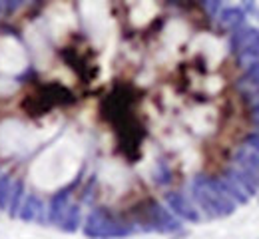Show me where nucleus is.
I'll use <instances>...</instances> for the list:
<instances>
[{
  "label": "nucleus",
  "instance_id": "nucleus-19",
  "mask_svg": "<svg viewBox=\"0 0 259 239\" xmlns=\"http://www.w3.org/2000/svg\"><path fill=\"white\" fill-rule=\"evenodd\" d=\"M251 118H253V124L259 122V100L253 104V108H251Z\"/></svg>",
  "mask_w": 259,
  "mask_h": 239
},
{
  "label": "nucleus",
  "instance_id": "nucleus-4",
  "mask_svg": "<svg viewBox=\"0 0 259 239\" xmlns=\"http://www.w3.org/2000/svg\"><path fill=\"white\" fill-rule=\"evenodd\" d=\"M229 50L239 60H251V62H255L259 58V30L251 28V26H243V28L231 32Z\"/></svg>",
  "mask_w": 259,
  "mask_h": 239
},
{
  "label": "nucleus",
  "instance_id": "nucleus-20",
  "mask_svg": "<svg viewBox=\"0 0 259 239\" xmlns=\"http://www.w3.org/2000/svg\"><path fill=\"white\" fill-rule=\"evenodd\" d=\"M245 10L253 12V10H255V4H251V2H245ZM245 10H243V12H245Z\"/></svg>",
  "mask_w": 259,
  "mask_h": 239
},
{
  "label": "nucleus",
  "instance_id": "nucleus-8",
  "mask_svg": "<svg viewBox=\"0 0 259 239\" xmlns=\"http://www.w3.org/2000/svg\"><path fill=\"white\" fill-rule=\"evenodd\" d=\"M235 168L247 171L255 181L259 183V154H255L249 148H239L235 152Z\"/></svg>",
  "mask_w": 259,
  "mask_h": 239
},
{
  "label": "nucleus",
  "instance_id": "nucleus-16",
  "mask_svg": "<svg viewBox=\"0 0 259 239\" xmlns=\"http://www.w3.org/2000/svg\"><path fill=\"white\" fill-rule=\"evenodd\" d=\"M241 82H247V84H251L253 88H259V58L247 66V72H245V76H243Z\"/></svg>",
  "mask_w": 259,
  "mask_h": 239
},
{
  "label": "nucleus",
  "instance_id": "nucleus-13",
  "mask_svg": "<svg viewBox=\"0 0 259 239\" xmlns=\"http://www.w3.org/2000/svg\"><path fill=\"white\" fill-rule=\"evenodd\" d=\"M24 181L22 179H14L12 181V189H10V200H8V215L10 217H18V209L22 205V200H24Z\"/></svg>",
  "mask_w": 259,
  "mask_h": 239
},
{
  "label": "nucleus",
  "instance_id": "nucleus-9",
  "mask_svg": "<svg viewBox=\"0 0 259 239\" xmlns=\"http://www.w3.org/2000/svg\"><path fill=\"white\" fill-rule=\"evenodd\" d=\"M218 22H220V26L224 30L235 32V30L243 28V24H245V12H243V8H237V6L222 8L220 14H218Z\"/></svg>",
  "mask_w": 259,
  "mask_h": 239
},
{
  "label": "nucleus",
  "instance_id": "nucleus-14",
  "mask_svg": "<svg viewBox=\"0 0 259 239\" xmlns=\"http://www.w3.org/2000/svg\"><path fill=\"white\" fill-rule=\"evenodd\" d=\"M12 181H14V179H12L8 173H0V211H6V209H8Z\"/></svg>",
  "mask_w": 259,
  "mask_h": 239
},
{
  "label": "nucleus",
  "instance_id": "nucleus-1",
  "mask_svg": "<svg viewBox=\"0 0 259 239\" xmlns=\"http://www.w3.org/2000/svg\"><path fill=\"white\" fill-rule=\"evenodd\" d=\"M190 189H192V198H194V202L197 204V207L209 219L229 217L237 209V205L233 204L226 194H224L218 177L197 175V177H194Z\"/></svg>",
  "mask_w": 259,
  "mask_h": 239
},
{
  "label": "nucleus",
  "instance_id": "nucleus-15",
  "mask_svg": "<svg viewBox=\"0 0 259 239\" xmlns=\"http://www.w3.org/2000/svg\"><path fill=\"white\" fill-rule=\"evenodd\" d=\"M154 179H156V183H160V185H165V183H169L171 181V170H169V166H167V162H158V166H156V170H154Z\"/></svg>",
  "mask_w": 259,
  "mask_h": 239
},
{
  "label": "nucleus",
  "instance_id": "nucleus-18",
  "mask_svg": "<svg viewBox=\"0 0 259 239\" xmlns=\"http://www.w3.org/2000/svg\"><path fill=\"white\" fill-rule=\"evenodd\" d=\"M201 6H203V10H207L211 16L220 14V8H222V4H220V2H213V0H211V2H203Z\"/></svg>",
  "mask_w": 259,
  "mask_h": 239
},
{
  "label": "nucleus",
  "instance_id": "nucleus-7",
  "mask_svg": "<svg viewBox=\"0 0 259 239\" xmlns=\"http://www.w3.org/2000/svg\"><path fill=\"white\" fill-rule=\"evenodd\" d=\"M18 219L22 221H38V223H44L48 221L46 217V207H44V202L42 198H38L36 194H26L24 200H22V205L18 209Z\"/></svg>",
  "mask_w": 259,
  "mask_h": 239
},
{
  "label": "nucleus",
  "instance_id": "nucleus-17",
  "mask_svg": "<svg viewBox=\"0 0 259 239\" xmlns=\"http://www.w3.org/2000/svg\"><path fill=\"white\" fill-rule=\"evenodd\" d=\"M245 148H249L255 154H259V132H253V134H249L245 137Z\"/></svg>",
  "mask_w": 259,
  "mask_h": 239
},
{
  "label": "nucleus",
  "instance_id": "nucleus-5",
  "mask_svg": "<svg viewBox=\"0 0 259 239\" xmlns=\"http://www.w3.org/2000/svg\"><path fill=\"white\" fill-rule=\"evenodd\" d=\"M163 200H165L167 209H169L178 219H184V221H190V223H197V221L201 219L199 209H197V207L190 202V198H186L182 192H167V194L163 196Z\"/></svg>",
  "mask_w": 259,
  "mask_h": 239
},
{
  "label": "nucleus",
  "instance_id": "nucleus-21",
  "mask_svg": "<svg viewBox=\"0 0 259 239\" xmlns=\"http://www.w3.org/2000/svg\"><path fill=\"white\" fill-rule=\"evenodd\" d=\"M255 92H257V94H259V88H255Z\"/></svg>",
  "mask_w": 259,
  "mask_h": 239
},
{
  "label": "nucleus",
  "instance_id": "nucleus-6",
  "mask_svg": "<svg viewBox=\"0 0 259 239\" xmlns=\"http://www.w3.org/2000/svg\"><path fill=\"white\" fill-rule=\"evenodd\" d=\"M80 177L82 175H78L76 179H74V183H70V185H66L62 187L60 192H56L54 196H52V200H50V205H48V221L52 223V225H56L58 221H60V217H62V213H64L66 209H68V205H70V196H72V192L78 187V183H80Z\"/></svg>",
  "mask_w": 259,
  "mask_h": 239
},
{
  "label": "nucleus",
  "instance_id": "nucleus-3",
  "mask_svg": "<svg viewBox=\"0 0 259 239\" xmlns=\"http://www.w3.org/2000/svg\"><path fill=\"white\" fill-rule=\"evenodd\" d=\"M142 225H146V231H160V233H174L182 229V221L163 205L158 202H150L144 209Z\"/></svg>",
  "mask_w": 259,
  "mask_h": 239
},
{
  "label": "nucleus",
  "instance_id": "nucleus-10",
  "mask_svg": "<svg viewBox=\"0 0 259 239\" xmlns=\"http://www.w3.org/2000/svg\"><path fill=\"white\" fill-rule=\"evenodd\" d=\"M226 175L227 177H231L243 192H245V196L247 198H251V196H257L259 194V183L247 173V171H243V170H239V168H229V170L226 171Z\"/></svg>",
  "mask_w": 259,
  "mask_h": 239
},
{
  "label": "nucleus",
  "instance_id": "nucleus-2",
  "mask_svg": "<svg viewBox=\"0 0 259 239\" xmlns=\"http://www.w3.org/2000/svg\"><path fill=\"white\" fill-rule=\"evenodd\" d=\"M82 231L88 239H118L132 235L134 227L128 225V223L116 221L106 209L96 207V209H92L88 213Z\"/></svg>",
  "mask_w": 259,
  "mask_h": 239
},
{
  "label": "nucleus",
  "instance_id": "nucleus-11",
  "mask_svg": "<svg viewBox=\"0 0 259 239\" xmlns=\"http://www.w3.org/2000/svg\"><path fill=\"white\" fill-rule=\"evenodd\" d=\"M80 219H82V213H80V205H68V209H66L64 213H62V217H60V221L56 223V227L58 229H62L64 233H74V231H78V225H80Z\"/></svg>",
  "mask_w": 259,
  "mask_h": 239
},
{
  "label": "nucleus",
  "instance_id": "nucleus-12",
  "mask_svg": "<svg viewBox=\"0 0 259 239\" xmlns=\"http://www.w3.org/2000/svg\"><path fill=\"white\" fill-rule=\"evenodd\" d=\"M218 181H220V185H222V189H224V194H226L227 198L233 202L235 205H245L249 202V198L245 196V192L231 179V177H227L226 173L222 175V177H218Z\"/></svg>",
  "mask_w": 259,
  "mask_h": 239
}]
</instances>
